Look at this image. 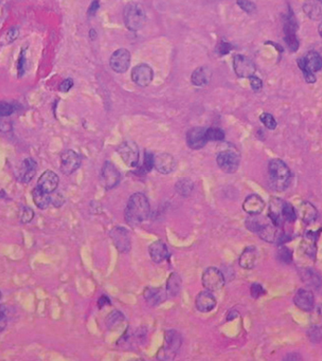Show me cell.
I'll list each match as a JSON object with an SVG mask.
<instances>
[{
    "label": "cell",
    "instance_id": "1",
    "mask_svg": "<svg viewBox=\"0 0 322 361\" xmlns=\"http://www.w3.org/2000/svg\"><path fill=\"white\" fill-rule=\"evenodd\" d=\"M150 203L148 198L141 192L131 196L125 209V218L130 224H137L145 221L150 215Z\"/></svg>",
    "mask_w": 322,
    "mask_h": 361
},
{
    "label": "cell",
    "instance_id": "2",
    "mask_svg": "<svg viewBox=\"0 0 322 361\" xmlns=\"http://www.w3.org/2000/svg\"><path fill=\"white\" fill-rule=\"evenodd\" d=\"M269 182L275 191L286 190L291 181V172L281 159L274 158L268 164Z\"/></svg>",
    "mask_w": 322,
    "mask_h": 361
},
{
    "label": "cell",
    "instance_id": "3",
    "mask_svg": "<svg viewBox=\"0 0 322 361\" xmlns=\"http://www.w3.org/2000/svg\"><path fill=\"white\" fill-rule=\"evenodd\" d=\"M124 20L125 26L129 31H139L143 27L147 20L146 12L143 6L136 2H132L126 5L124 11Z\"/></svg>",
    "mask_w": 322,
    "mask_h": 361
},
{
    "label": "cell",
    "instance_id": "4",
    "mask_svg": "<svg viewBox=\"0 0 322 361\" xmlns=\"http://www.w3.org/2000/svg\"><path fill=\"white\" fill-rule=\"evenodd\" d=\"M298 65L302 69L306 82L314 84L316 81L314 72L321 69L322 57L315 51H309L303 58L298 59Z\"/></svg>",
    "mask_w": 322,
    "mask_h": 361
},
{
    "label": "cell",
    "instance_id": "5",
    "mask_svg": "<svg viewBox=\"0 0 322 361\" xmlns=\"http://www.w3.org/2000/svg\"><path fill=\"white\" fill-rule=\"evenodd\" d=\"M240 158L238 150L232 145H227L225 149L218 153L216 160L221 170L226 174H233L238 170Z\"/></svg>",
    "mask_w": 322,
    "mask_h": 361
},
{
    "label": "cell",
    "instance_id": "6",
    "mask_svg": "<svg viewBox=\"0 0 322 361\" xmlns=\"http://www.w3.org/2000/svg\"><path fill=\"white\" fill-rule=\"evenodd\" d=\"M182 345L181 336L175 330H168L165 333L164 346L159 350L158 359L171 360L179 353V349Z\"/></svg>",
    "mask_w": 322,
    "mask_h": 361
},
{
    "label": "cell",
    "instance_id": "7",
    "mask_svg": "<svg viewBox=\"0 0 322 361\" xmlns=\"http://www.w3.org/2000/svg\"><path fill=\"white\" fill-rule=\"evenodd\" d=\"M202 285L209 291H218L225 285L224 275L216 267H208L202 275Z\"/></svg>",
    "mask_w": 322,
    "mask_h": 361
},
{
    "label": "cell",
    "instance_id": "8",
    "mask_svg": "<svg viewBox=\"0 0 322 361\" xmlns=\"http://www.w3.org/2000/svg\"><path fill=\"white\" fill-rule=\"evenodd\" d=\"M118 153L128 167H137L139 161V150L135 142L127 141L122 143L118 147Z\"/></svg>",
    "mask_w": 322,
    "mask_h": 361
},
{
    "label": "cell",
    "instance_id": "9",
    "mask_svg": "<svg viewBox=\"0 0 322 361\" xmlns=\"http://www.w3.org/2000/svg\"><path fill=\"white\" fill-rule=\"evenodd\" d=\"M121 181V174L113 164L106 161L101 171V182L106 190L115 188Z\"/></svg>",
    "mask_w": 322,
    "mask_h": 361
},
{
    "label": "cell",
    "instance_id": "10",
    "mask_svg": "<svg viewBox=\"0 0 322 361\" xmlns=\"http://www.w3.org/2000/svg\"><path fill=\"white\" fill-rule=\"evenodd\" d=\"M233 68L236 75L240 78H250L256 72L253 62L247 56L235 55L233 58Z\"/></svg>",
    "mask_w": 322,
    "mask_h": 361
},
{
    "label": "cell",
    "instance_id": "11",
    "mask_svg": "<svg viewBox=\"0 0 322 361\" xmlns=\"http://www.w3.org/2000/svg\"><path fill=\"white\" fill-rule=\"evenodd\" d=\"M260 238L268 243H281L284 240V232L280 227L275 226L272 222H266L257 232Z\"/></svg>",
    "mask_w": 322,
    "mask_h": 361
},
{
    "label": "cell",
    "instance_id": "12",
    "mask_svg": "<svg viewBox=\"0 0 322 361\" xmlns=\"http://www.w3.org/2000/svg\"><path fill=\"white\" fill-rule=\"evenodd\" d=\"M130 64V52L126 48L118 49L110 58V67L116 73H124L127 71Z\"/></svg>",
    "mask_w": 322,
    "mask_h": 361
},
{
    "label": "cell",
    "instance_id": "13",
    "mask_svg": "<svg viewBox=\"0 0 322 361\" xmlns=\"http://www.w3.org/2000/svg\"><path fill=\"white\" fill-rule=\"evenodd\" d=\"M131 78L138 87H148L154 79V71L150 66L140 64L132 69Z\"/></svg>",
    "mask_w": 322,
    "mask_h": 361
},
{
    "label": "cell",
    "instance_id": "14",
    "mask_svg": "<svg viewBox=\"0 0 322 361\" xmlns=\"http://www.w3.org/2000/svg\"><path fill=\"white\" fill-rule=\"evenodd\" d=\"M110 237L112 239L116 249L121 253H126L131 248V240L129 232L122 227H116L110 232Z\"/></svg>",
    "mask_w": 322,
    "mask_h": 361
},
{
    "label": "cell",
    "instance_id": "15",
    "mask_svg": "<svg viewBox=\"0 0 322 361\" xmlns=\"http://www.w3.org/2000/svg\"><path fill=\"white\" fill-rule=\"evenodd\" d=\"M82 162L80 156L73 150H66L61 155V171L63 174L69 176L79 169Z\"/></svg>",
    "mask_w": 322,
    "mask_h": 361
},
{
    "label": "cell",
    "instance_id": "16",
    "mask_svg": "<svg viewBox=\"0 0 322 361\" xmlns=\"http://www.w3.org/2000/svg\"><path fill=\"white\" fill-rule=\"evenodd\" d=\"M206 128L204 127H194L190 129L187 133L186 141L188 146L193 150H199L203 148L207 143Z\"/></svg>",
    "mask_w": 322,
    "mask_h": 361
},
{
    "label": "cell",
    "instance_id": "17",
    "mask_svg": "<svg viewBox=\"0 0 322 361\" xmlns=\"http://www.w3.org/2000/svg\"><path fill=\"white\" fill-rule=\"evenodd\" d=\"M294 302L296 306L304 312H311L315 307V297L314 294L309 290L301 288L297 291L294 297Z\"/></svg>",
    "mask_w": 322,
    "mask_h": 361
},
{
    "label": "cell",
    "instance_id": "18",
    "mask_svg": "<svg viewBox=\"0 0 322 361\" xmlns=\"http://www.w3.org/2000/svg\"><path fill=\"white\" fill-rule=\"evenodd\" d=\"M154 167L158 172L163 175H169L177 167L174 157L168 153H161L155 156Z\"/></svg>",
    "mask_w": 322,
    "mask_h": 361
},
{
    "label": "cell",
    "instance_id": "19",
    "mask_svg": "<svg viewBox=\"0 0 322 361\" xmlns=\"http://www.w3.org/2000/svg\"><path fill=\"white\" fill-rule=\"evenodd\" d=\"M195 307L202 313H209L216 307V300L212 291H202L196 296Z\"/></svg>",
    "mask_w": 322,
    "mask_h": 361
},
{
    "label": "cell",
    "instance_id": "20",
    "mask_svg": "<svg viewBox=\"0 0 322 361\" xmlns=\"http://www.w3.org/2000/svg\"><path fill=\"white\" fill-rule=\"evenodd\" d=\"M59 184V177L52 171H46L43 173L41 177L38 179L37 187H39L42 191L48 193H51L57 189Z\"/></svg>",
    "mask_w": 322,
    "mask_h": 361
},
{
    "label": "cell",
    "instance_id": "21",
    "mask_svg": "<svg viewBox=\"0 0 322 361\" xmlns=\"http://www.w3.org/2000/svg\"><path fill=\"white\" fill-rule=\"evenodd\" d=\"M265 205V201L261 199L260 196L250 195L245 199L243 203V209L248 214L255 215L260 214V212L264 211Z\"/></svg>",
    "mask_w": 322,
    "mask_h": 361
},
{
    "label": "cell",
    "instance_id": "22",
    "mask_svg": "<svg viewBox=\"0 0 322 361\" xmlns=\"http://www.w3.org/2000/svg\"><path fill=\"white\" fill-rule=\"evenodd\" d=\"M282 204L283 200L281 198H273L270 200V206H269V219L270 221L277 227L281 228L284 221L282 219L281 210H282Z\"/></svg>",
    "mask_w": 322,
    "mask_h": 361
},
{
    "label": "cell",
    "instance_id": "23",
    "mask_svg": "<svg viewBox=\"0 0 322 361\" xmlns=\"http://www.w3.org/2000/svg\"><path fill=\"white\" fill-rule=\"evenodd\" d=\"M148 251H149L152 261L157 264H160V263L164 262L165 260L168 258V255H169L167 246L162 241H159V240L152 243L151 245H149Z\"/></svg>",
    "mask_w": 322,
    "mask_h": 361
},
{
    "label": "cell",
    "instance_id": "24",
    "mask_svg": "<svg viewBox=\"0 0 322 361\" xmlns=\"http://www.w3.org/2000/svg\"><path fill=\"white\" fill-rule=\"evenodd\" d=\"M36 171H37V163L33 158L24 159L18 172L19 179L25 183L30 182L35 177Z\"/></svg>",
    "mask_w": 322,
    "mask_h": 361
},
{
    "label": "cell",
    "instance_id": "25",
    "mask_svg": "<svg viewBox=\"0 0 322 361\" xmlns=\"http://www.w3.org/2000/svg\"><path fill=\"white\" fill-rule=\"evenodd\" d=\"M144 299L152 306L158 307L160 303H163L167 299V293L160 288H153L148 287L144 290Z\"/></svg>",
    "mask_w": 322,
    "mask_h": 361
},
{
    "label": "cell",
    "instance_id": "26",
    "mask_svg": "<svg viewBox=\"0 0 322 361\" xmlns=\"http://www.w3.org/2000/svg\"><path fill=\"white\" fill-rule=\"evenodd\" d=\"M258 260V251L255 246H247L241 254L239 265L245 269H252Z\"/></svg>",
    "mask_w": 322,
    "mask_h": 361
},
{
    "label": "cell",
    "instance_id": "27",
    "mask_svg": "<svg viewBox=\"0 0 322 361\" xmlns=\"http://www.w3.org/2000/svg\"><path fill=\"white\" fill-rule=\"evenodd\" d=\"M212 76H213V72L211 68L208 67H200L193 71L191 77V81L196 87H205L211 82Z\"/></svg>",
    "mask_w": 322,
    "mask_h": 361
},
{
    "label": "cell",
    "instance_id": "28",
    "mask_svg": "<svg viewBox=\"0 0 322 361\" xmlns=\"http://www.w3.org/2000/svg\"><path fill=\"white\" fill-rule=\"evenodd\" d=\"M303 11L312 20L322 19V2L320 0H306Z\"/></svg>",
    "mask_w": 322,
    "mask_h": 361
},
{
    "label": "cell",
    "instance_id": "29",
    "mask_svg": "<svg viewBox=\"0 0 322 361\" xmlns=\"http://www.w3.org/2000/svg\"><path fill=\"white\" fill-rule=\"evenodd\" d=\"M316 234L313 232H308L301 244L302 252L312 259H315L316 252Z\"/></svg>",
    "mask_w": 322,
    "mask_h": 361
},
{
    "label": "cell",
    "instance_id": "30",
    "mask_svg": "<svg viewBox=\"0 0 322 361\" xmlns=\"http://www.w3.org/2000/svg\"><path fill=\"white\" fill-rule=\"evenodd\" d=\"M182 286V281L178 273L172 272L167 281L166 293L169 297H177L179 295Z\"/></svg>",
    "mask_w": 322,
    "mask_h": 361
},
{
    "label": "cell",
    "instance_id": "31",
    "mask_svg": "<svg viewBox=\"0 0 322 361\" xmlns=\"http://www.w3.org/2000/svg\"><path fill=\"white\" fill-rule=\"evenodd\" d=\"M300 215L304 223L311 224L317 217V210L310 202H303L300 206Z\"/></svg>",
    "mask_w": 322,
    "mask_h": 361
},
{
    "label": "cell",
    "instance_id": "32",
    "mask_svg": "<svg viewBox=\"0 0 322 361\" xmlns=\"http://www.w3.org/2000/svg\"><path fill=\"white\" fill-rule=\"evenodd\" d=\"M301 276L303 282L308 285L309 286H313L315 288H318L321 285V279L319 275L315 272V270L311 268H305L302 269L301 272Z\"/></svg>",
    "mask_w": 322,
    "mask_h": 361
},
{
    "label": "cell",
    "instance_id": "33",
    "mask_svg": "<svg viewBox=\"0 0 322 361\" xmlns=\"http://www.w3.org/2000/svg\"><path fill=\"white\" fill-rule=\"evenodd\" d=\"M49 193L46 191H42L39 187H35L33 191V198L36 206L39 209H46L48 208V205L50 203V197L48 196Z\"/></svg>",
    "mask_w": 322,
    "mask_h": 361
},
{
    "label": "cell",
    "instance_id": "34",
    "mask_svg": "<svg viewBox=\"0 0 322 361\" xmlns=\"http://www.w3.org/2000/svg\"><path fill=\"white\" fill-rule=\"evenodd\" d=\"M194 185L190 178H181L175 183L174 189L175 191L179 193V196L188 198L192 191H193Z\"/></svg>",
    "mask_w": 322,
    "mask_h": 361
},
{
    "label": "cell",
    "instance_id": "35",
    "mask_svg": "<svg viewBox=\"0 0 322 361\" xmlns=\"http://www.w3.org/2000/svg\"><path fill=\"white\" fill-rule=\"evenodd\" d=\"M281 214H282V219L284 222L288 223H294L297 219V213H296L295 209L293 208V206L283 201L282 204V210H281Z\"/></svg>",
    "mask_w": 322,
    "mask_h": 361
},
{
    "label": "cell",
    "instance_id": "36",
    "mask_svg": "<svg viewBox=\"0 0 322 361\" xmlns=\"http://www.w3.org/2000/svg\"><path fill=\"white\" fill-rule=\"evenodd\" d=\"M311 323L314 327H322V304H317L312 309Z\"/></svg>",
    "mask_w": 322,
    "mask_h": 361
},
{
    "label": "cell",
    "instance_id": "37",
    "mask_svg": "<svg viewBox=\"0 0 322 361\" xmlns=\"http://www.w3.org/2000/svg\"><path fill=\"white\" fill-rule=\"evenodd\" d=\"M206 136L208 142H219L225 138V132L218 127H211L206 130Z\"/></svg>",
    "mask_w": 322,
    "mask_h": 361
},
{
    "label": "cell",
    "instance_id": "38",
    "mask_svg": "<svg viewBox=\"0 0 322 361\" xmlns=\"http://www.w3.org/2000/svg\"><path fill=\"white\" fill-rule=\"evenodd\" d=\"M124 321V316L119 311H113L107 317L106 320V324L109 328H115L119 326L121 323H123Z\"/></svg>",
    "mask_w": 322,
    "mask_h": 361
},
{
    "label": "cell",
    "instance_id": "39",
    "mask_svg": "<svg viewBox=\"0 0 322 361\" xmlns=\"http://www.w3.org/2000/svg\"><path fill=\"white\" fill-rule=\"evenodd\" d=\"M277 257L283 264H290L293 260V253L286 246H282L278 251Z\"/></svg>",
    "mask_w": 322,
    "mask_h": 361
},
{
    "label": "cell",
    "instance_id": "40",
    "mask_svg": "<svg viewBox=\"0 0 322 361\" xmlns=\"http://www.w3.org/2000/svg\"><path fill=\"white\" fill-rule=\"evenodd\" d=\"M154 163H155L154 154L149 151H146L145 155H144L143 166L141 168V171L143 172L144 174L151 172L152 169L154 168Z\"/></svg>",
    "mask_w": 322,
    "mask_h": 361
},
{
    "label": "cell",
    "instance_id": "41",
    "mask_svg": "<svg viewBox=\"0 0 322 361\" xmlns=\"http://www.w3.org/2000/svg\"><path fill=\"white\" fill-rule=\"evenodd\" d=\"M260 120L264 125L270 130L276 129L277 127V122L275 120L274 117L269 113H262L260 116Z\"/></svg>",
    "mask_w": 322,
    "mask_h": 361
},
{
    "label": "cell",
    "instance_id": "42",
    "mask_svg": "<svg viewBox=\"0 0 322 361\" xmlns=\"http://www.w3.org/2000/svg\"><path fill=\"white\" fill-rule=\"evenodd\" d=\"M284 41L286 43L288 48L291 51H296L299 48L300 43H299V40H298V38L296 36V34H286Z\"/></svg>",
    "mask_w": 322,
    "mask_h": 361
},
{
    "label": "cell",
    "instance_id": "43",
    "mask_svg": "<svg viewBox=\"0 0 322 361\" xmlns=\"http://www.w3.org/2000/svg\"><path fill=\"white\" fill-rule=\"evenodd\" d=\"M238 6L247 14H252L256 11V5L250 0H237Z\"/></svg>",
    "mask_w": 322,
    "mask_h": 361
},
{
    "label": "cell",
    "instance_id": "44",
    "mask_svg": "<svg viewBox=\"0 0 322 361\" xmlns=\"http://www.w3.org/2000/svg\"><path fill=\"white\" fill-rule=\"evenodd\" d=\"M34 218V211L30 208H23L20 211V221L22 223H28Z\"/></svg>",
    "mask_w": 322,
    "mask_h": 361
},
{
    "label": "cell",
    "instance_id": "45",
    "mask_svg": "<svg viewBox=\"0 0 322 361\" xmlns=\"http://www.w3.org/2000/svg\"><path fill=\"white\" fill-rule=\"evenodd\" d=\"M14 106L5 102H0V117H8L14 113Z\"/></svg>",
    "mask_w": 322,
    "mask_h": 361
},
{
    "label": "cell",
    "instance_id": "46",
    "mask_svg": "<svg viewBox=\"0 0 322 361\" xmlns=\"http://www.w3.org/2000/svg\"><path fill=\"white\" fill-rule=\"evenodd\" d=\"M250 293L254 299H258L266 294V290L260 284H253L250 287Z\"/></svg>",
    "mask_w": 322,
    "mask_h": 361
},
{
    "label": "cell",
    "instance_id": "47",
    "mask_svg": "<svg viewBox=\"0 0 322 361\" xmlns=\"http://www.w3.org/2000/svg\"><path fill=\"white\" fill-rule=\"evenodd\" d=\"M18 34H19V31L16 27L10 29L5 34V38H4L5 44H10V43L14 42L17 38Z\"/></svg>",
    "mask_w": 322,
    "mask_h": 361
},
{
    "label": "cell",
    "instance_id": "48",
    "mask_svg": "<svg viewBox=\"0 0 322 361\" xmlns=\"http://www.w3.org/2000/svg\"><path fill=\"white\" fill-rule=\"evenodd\" d=\"M20 57L17 63V71H18V76L22 77L25 71V63H26V52L25 50H21Z\"/></svg>",
    "mask_w": 322,
    "mask_h": 361
},
{
    "label": "cell",
    "instance_id": "49",
    "mask_svg": "<svg viewBox=\"0 0 322 361\" xmlns=\"http://www.w3.org/2000/svg\"><path fill=\"white\" fill-rule=\"evenodd\" d=\"M250 80V86L251 89H253L255 92H259L262 89V81L260 78L256 77V76H251L250 78H248Z\"/></svg>",
    "mask_w": 322,
    "mask_h": 361
},
{
    "label": "cell",
    "instance_id": "50",
    "mask_svg": "<svg viewBox=\"0 0 322 361\" xmlns=\"http://www.w3.org/2000/svg\"><path fill=\"white\" fill-rule=\"evenodd\" d=\"M51 193L52 195L50 196V202L56 207L62 206L64 204V201H65L62 196L60 193H53V192H51Z\"/></svg>",
    "mask_w": 322,
    "mask_h": 361
},
{
    "label": "cell",
    "instance_id": "51",
    "mask_svg": "<svg viewBox=\"0 0 322 361\" xmlns=\"http://www.w3.org/2000/svg\"><path fill=\"white\" fill-rule=\"evenodd\" d=\"M72 87H73V81H72V79H66V80L63 81L62 84L60 85L59 89H60V91H62V92H68V91H69V89H71Z\"/></svg>",
    "mask_w": 322,
    "mask_h": 361
},
{
    "label": "cell",
    "instance_id": "52",
    "mask_svg": "<svg viewBox=\"0 0 322 361\" xmlns=\"http://www.w3.org/2000/svg\"><path fill=\"white\" fill-rule=\"evenodd\" d=\"M218 48H219L218 52H219L220 54H226V53H228V51L231 50L232 47H231V45L228 44V43L222 42V44H221L220 46H218Z\"/></svg>",
    "mask_w": 322,
    "mask_h": 361
},
{
    "label": "cell",
    "instance_id": "53",
    "mask_svg": "<svg viewBox=\"0 0 322 361\" xmlns=\"http://www.w3.org/2000/svg\"><path fill=\"white\" fill-rule=\"evenodd\" d=\"M7 325V318L5 316L4 311L0 307V332H2Z\"/></svg>",
    "mask_w": 322,
    "mask_h": 361
},
{
    "label": "cell",
    "instance_id": "54",
    "mask_svg": "<svg viewBox=\"0 0 322 361\" xmlns=\"http://www.w3.org/2000/svg\"><path fill=\"white\" fill-rule=\"evenodd\" d=\"M110 304V299L105 296V295H103L99 300H98V307L99 308H103V307H105V306H109Z\"/></svg>",
    "mask_w": 322,
    "mask_h": 361
},
{
    "label": "cell",
    "instance_id": "55",
    "mask_svg": "<svg viewBox=\"0 0 322 361\" xmlns=\"http://www.w3.org/2000/svg\"><path fill=\"white\" fill-rule=\"evenodd\" d=\"M99 8H100L99 1H98V0H94V1L92 2V4L90 5V9H89V14H90V15H94V14H96L97 11L99 10Z\"/></svg>",
    "mask_w": 322,
    "mask_h": 361
},
{
    "label": "cell",
    "instance_id": "56",
    "mask_svg": "<svg viewBox=\"0 0 322 361\" xmlns=\"http://www.w3.org/2000/svg\"><path fill=\"white\" fill-rule=\"evenodd\" d=\"M318 33H319L320 36L322 37V22L319 24V26H318Z\"/></svg>",
    "mask_w": 322,
    "mask_h": 361
},
{
    "label": "cell",
    "instance_id": "57",
    "mask_svg": "<svg viewBox=\"0 0 322 361\" xmlns=\"http://www.w3.org/2000/svg\"><path fill=\"white\" fill-rule=\"evenodd\" d=\"M0 298H1V292H0Z\"/></svg>",
    "mask_w": 322,
    "mask_h": 361
},
{
    "label": "cell",
    "instance_id": "58",
    "mask_svg": "<svg viewBox=\"0 0 322 361\" xmlns=\"http://www.w3.org/2000/svg\"><path fill=\"white\" fill-rule=\"evenodd\" d=\"M320 1H321V2H322V0H320Z\"/></svg>",
    "mask_w": 322,
    "mask_h": 361
}]
</instances>
